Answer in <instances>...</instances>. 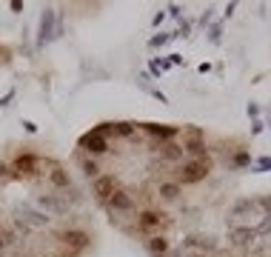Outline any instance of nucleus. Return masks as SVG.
I'll use <instances>...</instances> for the list:
<instances>
[{
  "mask_svg": "<svg viewBox=\"0 0 271 257\" xmlns=\"http://www.w3.org/2000/svg\"><path fill=\"white\" fill-rule=\"evenodd\" d=\"M248 115H251V117H257V115H260V109H257L254 103H248Z\"/></svg>",
  "mask_w": 271,
  "mask_h": 257,
  "instance_id": "nucleus-13",
  "label": "nucleus"
},
{
  "mask_svg": "<svg viewBox=\"0 0 271 257\" xmlns=\"http://www.w3.org/2000/svg\"><path fill=\"white\" fill-rule=\"evenodd\" d=\"M157 194H160L166 203H174V200L183 194V188H180V183H177V180H163V183L157 186Z\"/></svg>",
  "mask_w": 271,
  "mask_h": 257,
  "instance_id": "nucleus-3",
  "label": "nucleus"
},
{
  "mask_svg": "<svg viewBox=\"0 0 271 257\" xmlns=\"http://www.w3.org/2000/svg\"><path fill=\"white\" fill-rule=\"evenodd\" d=\"M234 163H237V166H243V163H248V154L243 152V154H237V157H234Z\"/></svg>",
  "mask_w": 271,
  "mask_h": 257,
  "instance_id": "nucleus-11",
  "label": "nucleus"
},
{
  "mask_svg": "<svg viewBox=\"0 0 271 257\" xmlns=\"http://www.w3.org/2000/svg\"><path fill=\"white\" fill-rule=\"evenodd\" d=\"M183 152H186L183 146H177V143H166V146H163V160H166V163L183 160Z\"/></svg>",
  "mask_w": 271,
  "mask_h": 257,
  "instance_id": "nucleus-8",
  "label": "nucleus"
},
{
  "mask_svg": "<svg viewBox=\"0 0 271 257\" xmlns=\"http://www.w3.org/2000/svg\"><path fill=\"white\" fill-rule=\"evenodd\" d=\"M149 252L152 255H169V240L163 237V234H154V237H149Z\"/></svg>",
  "mask_w": 271,
  "mask_h": 257,
  "instance_id": "nucleus-6",
  "label": "nucleus"
},
{
  "mask_svg": "<svg viewBox=\"0 0 271 257\" xmlns=\"http://www.w3.org/2000/svg\"><path fill=\"white\" fill-rule=\"evenodd\" d=\"M208 169H211V160L208 157H191V160H186L180 166L177 183H200L205 174H208Z\"/></svg>",
  "mask_w": 271,
  "mask_h": 257,
  "instance_id": "nucleus-1",
  "label": "nucleus"
},
{
  "mask_svg": "<svg viewBox=\"0 0 271 257\" xmlns=\"http://www.w3.org/2000/svg\"><path fill=\"white\" fill-rule=\"evenodd\" d=\"M166 40H169V37H166V34H160V37H154V40H152V46H163Z\"/></svg>",
  "mask_w": 271,
  "mask_h": 257,
  "instance_id": "nucleus-12",
  "label": "nucleus"
},
{
  "mask_svg": "<svg viewBox=\"0 0 271 257\" xmlns=\"http://www.w3.org/2000/svg\"><path fill=\"white\" fill-rule=\"evenodd\" d=\"M257 169H271V157H260L257 160Z\"/></svg>",
  "mask_w": 271,
  "mask_h": 257,
  "instance_id": "nucleus-10",
  "label": "nucleus"
},
{
  "mask_svg": "<svg viewBox=\"0 0 271 257\" xmlns=\"http://www.w3.org/2000/svg\"><path fill=\"white\" fill-rule=\"evenodd\" d=\"M231 237H234L237 246H246L248 240H254V232H251V229H234V232H231Z\"/></svg>",
  "mask_w": 271,
  "mask_h": 257,
  "instance_id": "nucleus-9",
  "label": "nucleus"
},
{
  "mask_svg": "<svg viewBox=\"0 0 271 257\" xmlns=\"http://www.w3.org/2000/svg\"><path fill=\"white\" fill-rule=\"evenodd\" d=\"M114 186H117V183H114V177H100V180L94 183V194H97L100 200L109 203V197L114 194Z\"/></svg>",
  "mask_w": 271,
  "mask_h": 257,
  "instance_id": "nucleus-5",
  "label": "nucleus"
},
{
  "mask_svg": "<svg viewBox=\"0 0 271 257\" xmlns=\"http://www.w3.org/2000/svg\"><path fill=\"white\" fill-rule=\"evenodd\" d=\"M166 223V214L163 211H152V209H146V211H140L137 214V232H143V234H149L154 229H160Z\"/></svg>",
  "mask_w": 271,
  "mask_h": 257,
  "instance_id": "nucleus-2",
  "label": "nucleus"
},
{
  "mask_svg": "<svg viewBox=\"0 0 271 257\" xmlns=\"http://www.w3.org/2000/svg\"><path fill=\"white\" fill-rule=\"evenodd\" d=\"M146 132L154 135V137H160V140H171V137L180 135V132H177V129H171V126H152V123L146 126Z\"/></svg>",
  "mask_w": 271,
  "mask_h": 257,
  "instance_id": "nucleus-7",
  "label": "nucleus"
},
{
  "mask_svg": "<svg viewBox=\"0 0 271 257\" xmlns=\"http://www.w3.org/2000/svg\"><path fill=\"white\" fill-rule=\"evenodd\" d=\"M109 209H114V211H132V209H135V200H132L126 191H114V194L109 197Z\"/></svg>",
  "mask_w": 271,
  "mask_h": 257,
  "instance_id": "nucleus-4",
  "label": "nucleus"
}]
</instances>
